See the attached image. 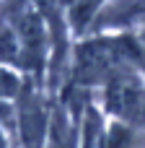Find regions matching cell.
Masks as SVG:
<instances>
[{"label":"cell","instance_id":"cell-1","mask_svg":"<svg viewBox=\"0 0 145 148\" xmlns=\"http://www.w3.org/2000/svg\"><path fill=\"white\" fill-rule=\"evenodd\" d=\"M135 146H138V138H135L127 127H114V130H112L109 148H135Z\"/></svg>","mask_w":145,"mask_h":148}]
</instances>
